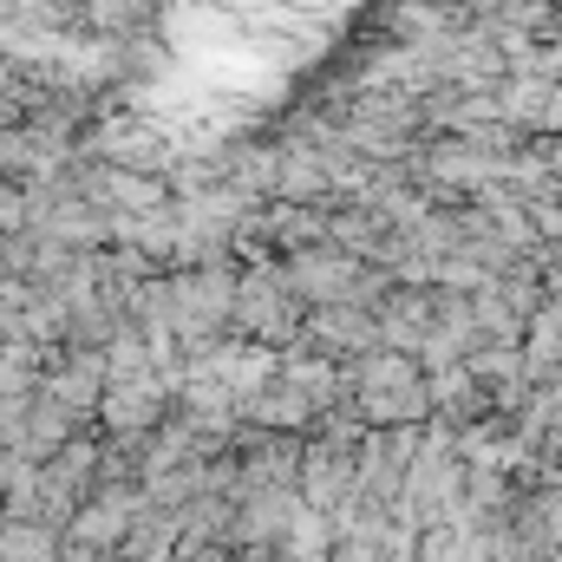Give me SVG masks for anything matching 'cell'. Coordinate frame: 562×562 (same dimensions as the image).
<instances>
[{"label":"cell","instance_id":"cell-7","mask_svg":"<svg viewBox=\"0 0 562 562\" xmlns=\"http://www.w3.org/2000/svg\"><path fill=\"white\" fill-rule=\"evenodd\" d=\"M543 294L562 301V256H550V269H543Z\"/></svg>","mask_w":562,"mask_h":562},{"label":"cell","instance_id":"cell-5","mask_svg":"<svg viewBox=\"0 0 562 562\" xmlns=\"http://www.w3.org/2000/svg\"><path fill=\"white\" fill-rule=\"evenodd\" d=\"M236 419L262 425V431H307V425H314V406L301 400V386H294V380H281V373H276L262 393H249V400L236 406Z\"/></svg>","mask_w":562,"mask_h":562},{"label":"cell","instance_id":"cell-6","mask_svg":"<svg viewBox=\"0 0 562 562\" xmlns=\"http://www.w3.org/2000/svg\"><path fill=\"white\" fill-rule=\"evenodd\" d=\"M276 550H288V557H301V562H327V557H334V517H327V510H314V504H301V510H294V524L281 530Z\"/></svg>","mask_w":562,"mask_h":562},{"label":"cell","instance_id":"cell-4","mask_svg":"<svg viewBox=\"0 0 562 562\" xmlns=\"http://www.w3.org/2000/svg\"><path fill=\"white\" fill-rule=\"evenodd\" d=\"M301 340H307L314 353L360 360V353H373V347H380V321H373L367 307H353V301H321V307H307V314H301Z\"/></svg>","mask_w":562,"mask_h":562},{"label":"cell","instance_id":"cell-8","mask_svg":"<svg viewBox=\"0 0 562 562\" xmlns=\"http://www.w3.org/2000/svg\"><path fill=\"white\" fill-rule=\"evenodd\" d=\"M269 562H301V557H288V550H276V557H269Z\"/></svg>","mask_w":562,"mask_h":562},{"label":"cell","instance_id":"cell-2","mask_svg":"<svg viewBox=\"0 0 562 562\" xmlns=\"http://www.w3.org/2000/svg\"><path fill=\"white\" fill-rule=\"evenodd\" d=\"M301 314L307 307L288 294L281 269H256V276L236 281V307H229V327L236 334H249L262 347H288V340H301Z\"/></svg>","mask_w":562,"mask_h":562},{"label":"cell","instance_id":"cell-1","mask_svg":"<svg viewBox=\"0 0 562 562\" xmlns=\"http://www.w3.org/2000/svg\"><path fill=\"white\" fill-rule=\"evenodd\" d=\"M347 406L367 425H425L431 419L425 367L400 347H373V353L347 360Z\"/></svg>","mask_w":562,"mask_h":562},{"label":"cell","instance_id":"cell-3","mask_svg":"<svg viewBox=\"0 0 562 562\" xmlns=\"http://www.w3.org/2000/svg\"><path fill=\"white\" fill-rule=\"evenodd\" d=\"M360 269H367V262H353V256H347V249H334L327 236H321V243H307V249H288V256H281V281H288V294H294L301 307L347 301Z\"/></svg>","mask_w":562,"mask_h":562}]
</instances>
